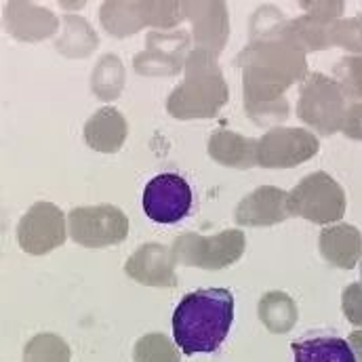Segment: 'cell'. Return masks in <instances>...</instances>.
<instances>
[{"mask_svg": "<svg viewBox=\"0 0 362 362\" xmlns=\"http://www.w3.org/2000/svg\"><path fill=\"white\" fill-rule=\"evenodd\" d=\"M228 99V87L213 55L204 49L189 53L185 81L169 97V114L175 118L213 116Z\"/></svg>", "mask_w": 362, "mask_h": 362, "instance_id": "3957f363", "label": "cell"}, {"mask_svg": "<svg viewBox=\"0 0 362 362\" xmlns=\"http://www.w3.org/2000/svg\"><path fill=\"white\" fill-rule=\"evenodd\" d=\"M291 348L295 362H358L352 346L339 337H308Z\"/></svg>", "mask_w": 362, "mask_h": 362, "instance_id": "2e32d148", "label": "cell"}, {"mask_svg": "<svg viewBox=\"0 0 362 362\" xmlns=\"http://www.w3.org/2000/svg\"><path fill=\"white\" fill-rule=\"evenodd\" d=\"M192 187L177 173H160L144 187V213L156 223H177L192 211Z\"/></svg>", "mask_w": 362, "mask_h": 362, "instance_id": "ba28073f", "label": "cell"}, {"mask_svg": "<svg viewBox=\"0 0 362 362\" xmlns=\"http://www.w3.org/2000/svg\"><path fill=\"white\" fill-rule=\"evenodd\" d=\"M25 362H70V348L57 335L45 333L30 339L23 350Z\"/></svg>", "mask_w": 362, "mask_h": 362, "instance_id": "ac0fdd59", "label": "cell"}, {"mask_svg": "<svg viewBox=\"0 0 362 362\" xmlns=\"http://www.w3.org/2000/svg\"><path fill=\"white\" fill-rule=\"evenodd\" d=\"M344 314L354 327L362 329V284L354 282L344 291Z\"/></svg>", "mask_w": 362, "mask_h": 362, "instance_id": "7402d4cb", "label": "cell"}, {"mask_svg": "<svg viewBox=\"0 0 362 362\" xmlns=\"http://www.w3.org/2000/svg\"><path fill=\"white\" fill-rule=\"evenodd\" d=\"M247 240L240 230H226L211 238L200 234H183L175 240L171 253L175 264L204 270H221L236 264L245 253Z\"/></svg>", "mask_w": 362, "mask_h": 362, "instance_id": "8992f818", "label": "cell"}, {"mask_svg": "<svg viewBox=\"0 0 362 362\" xmlns=\"http://www.w3.org/2000/svg\"><path fill=\"white\" fill-rule=\"evenodd\" d=\"M173 266H175L173 253L167 247L150 243L131 255V259L124 266V272L135 282L148 286H175L177 276L173 272Z\"/></svg>", "mask_w": 362, "mask_h": 362, "instance_id": "8fae6325", "label": "cell"}, {"mask_svg": "<svg viewBox=\"0 0 362 362\" xmlns=\"http://www.w3.org/2000/svg\"><path fill=\"white\" fill-rule=\"evenodd\" d=\"M259 318L272 333H286L297 322V305L286 293L274 291L259 301Z\"/></svg>", "mask_w": 362, "mask_h": 362, "instance_id": "e0dca14e", "label": "cell"}, {"mask_svg": "<svg viewBox=\"0 0 362 362\" xmlns=\"http://www.w3.org/2000/svg\"><path fill=\"white\" fill-rule=\"evenodd\" d=\"M318 139L305 129L276 127L257 144V165L268 169L297 167L318 152Z\"/></svg>", "mask_w": 362, "mask_h": 362, "instance_id": "30bf717a", "label": "cell"}, {"mask_svg": "<svg viewBox=\"0 0 362 362\" xmlns=\"http://www.w3.org/2000/svg\"><path fill=\"white\" fill-rule=\"evenodd\" d=\"M236 64L245 70V105L249 116L257 124L266 122V114L282 118L276 112L278 101L286 103L282 93L305 74L301 49L288 40H259L245 49L236 57Z\"/></svg>", "mask_w": 362, "mask_h": 362, "instance_id": "6da1fadb", "label": "cell"}, {"mask_svg": "<svg viewBox=\"0 0 362 362\" xmlns=\"http://www.w3.org/2000/svg\"><path fill=\"white\" fill-rule=\"evenodd\" d=\"M127 120L122 114L114 107H101L97 110L85 127V139L93 150L97 152H118L127 139Z\"/></svg>", "mask_w": 362, "mask_h": 362, "instance_id": "5bb4252c", "label": "cell"}, {"mask_svg": "<svg viewBox=\"0 0 362 362\" xmlns=\"http://www.w3.org/2000/svg\"><path fill=\"white\" fill-rule=\"evenodd\" d=\"M21 251L30 255H47L66 243L64 213L51 202H36L17 226Z\"/></svg>", "mask_w": 362, "mask_h": 362, "instance_id": "9c48e42d", "label": "cell"}, {"mask_svg": "<svg viewBox=\"0 0 362 362\" xmlns=\"http://www.w3.org/2000/svg\"><path fill=\"white\" fill-rule=\"evenodd\" d=\"M286 209L291 215H299L308 221L331 223L344 217L346 194L333 177L318 171L303 177L293 192H288Z\"/></svg>", "mask_w": 362, "mask_h": 362, "instance_id": "277c9868", "label": "cell"}, {"mask_svg": "<svg viewBox=\"0 0 362 362\" xmlns=\"http://www.w3.org/2000/svg\"><path fill=\"white\" fill-rule=\"evenodd\" d=\"M329 40L331 45H337L350 51H362V15L333 23L329 32Z\"/></svg>", "mask_w": 362, "mask_h": 362, "instance_id": "44dd1931", "label": "cell"}, {"mask_svg": "<svg viewBox=\"0 0 362 362\" xmlns=\"http://www.w3.org/2000/svg\"><path fill=\"white\" fill-rule=\"evenodd\" d=\"M68 223L74 243L87 249L120 245L129 234V219L114 204L72 209L68 215Z\"/></svg>", "mask_w": 362, "mask_h": 362, "instance_id": "52a82bcc", "label": "cell"}, {"mask_svg": "<svg viewBox=\"0 0 362 362\" xmlns=\"http://www.w3.org/2000/svg\"><path fill=\"white\" fill-rule=\"evenodd\" d=\"M361 278H362V268H361Z\"/></svg>", "mask_w": 362, "mask_h": 362, "instance_id": "d4e9b609", "label": "cell"}, {"mask_svg": "<svg viewBox=\"0 0 362 362\" xmlns=\"http://www.w3.org/2000/svg\"><path fill=\"white\" fill-rule=\"evenodd\" d=\"M234 322V297L228 288H200L183 295L173 312L175 344L185 356L211 354Z\"/></svg>", "mask_w": 362, "mask_h": 362, "instance_id": "7a4b0ae2", "label": "cell"}, {"mask_svg": "<svg viewBox=\"0 0 362 362\" xmlns=\"http://www.w3.org/2000/svg\"><path fill=\"white\" fill-rule=\"evenodd\" d=\"M348 344L352 346L354 354H356V361L362 362V329L361 331H354L348 339Z\"/></svg>", "mask_w": 362, "mask_h": 362, "instance_id": "cb8c5ba5", "label": "cell"}, {"mask_svg": "<svg viewBox=\"0 0 362 362\" xmlns=\"http://www.w3.org/2000/svg\"><path fill=\"white\" fill-rule=\"evenodd\" d=\"M133 358L135 362H180V354L165 335L152 333L135 344Z\"/></svg>", "mask_w": 362, "mask_h": 362, "instance_id": "d6986e66", "label": "cell"}, {"mask_svg": "<svg viewBox=\"0 0 362 362\" xmlns=\"http://www.w3.org/2000/svg\"><path fill=\"white\" fill-rule=\"evenodd\" d=\"M341 131L350 139H362V101L346 110V118L341 122Z\"/></svg>", "mask_w": 362, "mask_h": 362, "instance_id": "603a6c76", "label": "cell"}, {"mask_svg": "<svg viewBox=\"0 0 362 362\" xmlns=\"http://www.w3.org/2000/svg\"><path fill=\"white\" fill-rule=\"evenodd\" d=\"M337 85L348 99L362 97V57H344L335 68Z\"/></svg>", "mask_w": 362, "mask_h": 362, "instance_id": "ffe728a7", "label": "cell"}, {"mask_svg": "<svg viewBox=\"0 0 362 362\" xmlns=\"http://www.w3.org/2000/svg\"><path fill=\"white\" fill-rule=\"evenodd\" d=\"M320 253L337 268L352 270L362 255V236L354 226L341 223L325 228L320 234Z\"/></svg>", "mask_w": 362, "mask_h": 362, "instance_id": "4fadbf2b", "label": "cell"}, {"mask_svg": "<svg viewBox=\"0 0 362 362\" xmlns=\"http://www.w3.org/2000/svg\"><path fill=\"white\" fill-rule=\"evenodd\" d=\"M297 116L320 135H333L346 118V97L337 81L314 72L299 89Z\"/></svg>", "mask_w": 362, "mask_h": 362, "instance_id": "5b68a950", "label": "cell"}, {"mask_svg": "<svg viewBox=\"0 0 362 362\" xmlns=\"http://www.w3.org/2000/svg\"><path fill=\"white\" fill-rule=\"evenodd\" d=\"M257 139H245L232 131H217L209 139V154L219 165L251 169L257 165Z\"/></svg>", "mask_w": 362, "mask_h": 362, "instance_id": "9a60e30c", "label": "cell"}, {"mask_svg": "<svg viewBox=\"0 0 362 362\" xmlns=\"http://www.w3.org/2000/svg\"><path fill=\"white\" fill-rule=\"evenodd\" d=\"M286 192L274 185L257 187L236 206L238 226H272L291 217L286 209Z\"/></svg>", "mask_w": 362, "mask_h": 362, "instance_id": "7c38bea8", "label": "cell"}]
</instances>
